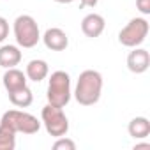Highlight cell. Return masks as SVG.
<instances>
[{
    "label": "cell",
    "mask_w": 150,
    "mask_h": 150,
    "mask_svg": "<svg viewBox=\"0 0 150 150\" xmlns=\"http://www.w3.org/2000/svg\"><path fill=\"white\" fill-rule=\"evenodd\" d=\"M14 39L20 48H34L41 41V32L37 21L30 14H20L13 25Z\"/></svg>",
    "instance_id": "3"
},
{
    "label": "cell",
    "mask_w": 150,
    "mask_h": 150,
    "mask_svg": "<svg viewBox=\"0 0 150 150\" xmlns=\"http://www.w3.org/2000/svg\"><path fill=\"white\" fill-rule=\"evenodd\" d=\"M25 74H27V80L30 81H42L48 78L50 74V67H48V62L42 60V58H34L27 64V69H25Z\"/></svg>",
    "instance_id": "11"
},
{
    "label": "cell",
    "mask_w": 150,
    "mask_h": 150,
    "mask_svg": "<svg viewBox=\"0 0 150 150\" xmlns=\"http://www.w3.org/2000/svg\"><path fill=\"white\" fill-rule=\"evenodd\" d=\"M21 57L23 55H21L20 46H14V44L0 46V67H4V69L16 67L21 62Z\"/></svg>",
    "instance_id": "12"
},
{
    "label": "cell",
    "mask_w": 150,
    "mask_h": 150,
    "mask_svg": "<svg viewBox=\"0 0 150 150\" xmlns=\"http://www.w3.org/2000/svg\"><path fill=\"white\" fill-rule=\"evenodd\" d=\"M41 39H42L44 46H46L48 50H51V51H64V50L69 46V37H67V34H65L62 28H58V27L48 28V30L41 35Z\"/></svg>",
    "instance_id": "8"
},
{
    "label": "cell",
    "mask_w": 150,
    "mask_h": 150,
    "mask_svg": "<svg viewBox=\"0 0 150 150\" xmlns=\"http://www.w3.org/2000/svg\"><path fill=\"white\" fill-rule=\"evenodd\" d=\"M7 35H9V21L4 16H0V42H4Z\"/></svg>",
    "instance_id": "17"
},
{
    "label": "cell",
    "mask_w": 150,
    "mask_h": 150,
    "mask_svg": "<svg viewBox=\"0 0 150 150\" xmlns=\"http://www.w3.org/2000/svg\"><path fill=\"white\" fill-rule=\"evenodd\" d=\"M72 90H71V76L65 71H55L48 80V90L46 97L48 103L58 108H65L71 101Z\"/></svg>",
    "instance_id": "2"
},
{
    "label": "cell",
    "mask_w": 150,
    "mask_h": 150,
    "mask_svg": "<svg viewBox=\"0 0 150 150\" xmlns=\"http://www.w3.org/2000/svg\"><path fill=\"white\" fill-rule=\"evenodd\" d=\"M16 148V132L7 125L0 124V150H14Z\"/></svg>",
    "instance_id": "15"
},
{
    "label": "cell",
    "mask_w": 150,
    "mask_h": 150,
    "mask_svg": "<svg viewBox=\"0 0 150 150\" xmlns=\"http://www.w3.org/2000/svg\"><path fill=\"white\" fill-rule=\"evenodd\" d=\"M27 74L16 67H11V69H6L4 72V76H2V83H4V88L9 92H14L18 88H23L27 87Z\"/></svg>",
    "instance_id": "10"
},
{
    "label": "cell",
    "mask_w": 150,
    "mask_h": 150,
    "mask_svg": "<svg viewBox=\"0 0 150 150\" xmlns=\"http://www.w3.org/2000/svg\"><path fill=\"white\" fill-rule=\"evenodd\" d=\"M80 4L83 7H96L99 4V0H80Z\"/></svg>",
    "instance_id": "19"
},
{
    "label": "cell",
    "mask_w": 150,
    "mask_h": 150,
    "mask_svg": "<svg viewBox=\"0 0 150 150\" xmlns=\"http://www.w3.org/2000/svg\"><path fill=\"white\" fill-rule=\"evenodd\" d=\"M136 7L143 16L150 14V0H136Z\"/></svg>",
    "instance_id": "18"
},
{
    "label": "cell",
    "mask_w": 150,
    "mask_h": 150,
    "mask_svg": "<svg viewBox=\"0 0 150 150\" xmlns=\"http://www.w3.org/2000/svg\"><path fill=\"white\" fill-rule=\"evenodd\" d=\"M7 96H9V101L13 103V106H16V108H28L34 103V94L28 88V85L23 88H18L14 92H9Z\"/></svg>",
    "instance_id": "14"
},
{
    "label": "cell",
    "mask_w": 150,
    "mask_h": 150,
    "mask_svg": "<svg viewBox=\"0 0 150 150\" xmlns=\"http://www.w3.org/2000/svg\"><path fill=\"white\" fill-rule=\"evenodd\" d=\"M103 94V74L94 69H87L80 74L74 87V99L81 106H94L99 103Z\"/></svg>",
    "instance_id": "1"
},
{
    "label": "cell",
    "mask_w": 150,
    "mask_h": 150,
    "mask_svg": "<svg viewBox=\"0 0 150 150\" xmlns=\"http://www.w3.org/2000/svg\"><path fill=\"white\" fill-rule=\"evenodd\" d=\"M55 2H57V4H72L74 0H55Z\"/></svg>",
    "instance_id": "21"
},
{
    "label": "cell",
    "mask_w": 150,
    "mask_h": 150,
    "mask_svg": "<svg viewBox=\"0 0 150 150\" xmlns=\"http://www.w3.org/2000/svg\"><path fill=\"white\" fill-rule=\"evenodd\" d=\"M104 28H106V20L97 13H90L81 20V32L90 39L99 37L104 32Z\"/></svg>",
    "instance_id": "9"
},
{
    "label": "cell",
    "mask_w": 150,
    "mask_h": 150,
    "mask_svg": "<svg viewBox=\"0 0 150 150\" xmlns=\"http://www.w3.org/2000/svg\"><path fill=\"white\" fill-rule=\"evenodd\" d=\"M150 67V53L145 48H132V51H129L127 55V69L134 74H143L146 72Z\"/></svg>",
    "instance_id": "7"
},
{
    "label": "cell",
    "mask_w": 150,
    "mask_h": 150,
    "mask_svg": "<svg viewBox=\"0 0 150 150\" xmlns=\"http://www.w3.org/2000/svg\"><path fill=\"white\" fill-rule=\"evenodd\" d=\"M148 30H150V25L145 18H132L118 32V42L125 48H136L145 42Z\"/></svg>",
    "instance_id": "6"
},
{
    "label": "cell",
    "mask_w": 150,
    "mask_h": 150,
    "mask_svg": "<svg viewBox=\"0 0 150 150\" xmlns=\"http://www.w3.org/2000/svg\"><path fill=\"white\" fill-rule=\"evenodd\" d=\"M41 124L44 125L46 132L53 138H60L69 132V118L65 117L64 108L53 106L50 103L41 111Z\"/></svg>",
    "instance_id": "5"
},
{
    "label": "cell",
    "mask_w": 150,
    "mask_h": 150,
    "mask_svg": "<svg viewBox=\"0 0 150 150\" xmlns=\"http://www.w3.org/2000/svg\"><path fill=\"white\" fill-rule=\"evenodd\" d=\"M0 124L7 125L9 129H13L16 134L23 132V134H35L41 129V120L37 117H34L32 113L27 111H20V110H9L2 115Z\"/></svg>",
    "instance_id": "4"
},
{
    "label": "cell",
    "mask_w": 150,
    "mask_h": 150,
    "mask_svg": "<svg viewBox=\"0 0 150 150\" xmlns=\"http://www.w3.org/2000/svg\"><path fill=\"white\" fill-rule=\"evenodd\" d=\"M127 132L134 139L148 138V134H150V120L146 117H134L127 125Z\"/></svg>",
    "instance_id": "13"
},
{
    "label": "cell",
    "mask_w": 150,
    "mask_h": 150,
    "mask_svg": "<svg viewBox=\"0 0 150 150\" xmlns=\"http://www.w3.org/2000/svg\"><path fill=\"white\" fill-rule=\"evenodd\" d=\"M53 148L55 150H74L76 148V143H74L71 138H67V136H60L53 143Z\"/></svg>",
    "instance_id": "16"
},
{
    "label": "cell",
    "mask_w": 150,
    "mask_h": 150,
    "mask_svg": "<svg viewBox=\"0 0 150 150\" xmlns=\"http://www.w3.org/2000/svg\"><path fill=\"white\" fill-rule=\"evenodd\" d=\"M134 150H150V143H136Z\"/></svg>",
    "instance_id": "20"
}]
</instances>
